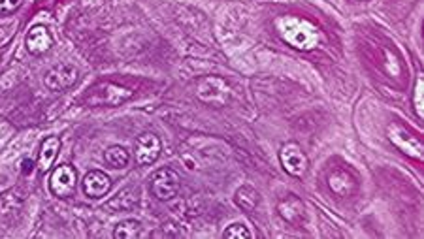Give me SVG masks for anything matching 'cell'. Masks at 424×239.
<instances>
[{"mask_svg":"<svg viewBox=\"0 0 424 239\" xmlns=\"http://www.w3.org/2000/svg\"><path fill=\"white\" fill-rule=\"evenodd\" d=\"M275 29L291 48L298 51H311L321 43V30L308 19L296 15H281L275 19Z\"/></svg>","mask_w":424,"mask_h":239,"instance_id":"cell-1","label":"cell"},{"mask_svg":"<svg viewBox=\"0 0 424 239\" xmlns=\"http://www.w3.org/2000/svg\"><path fill=\"white\" fill-rule=\"evenodd\" d=\"M132 89H127L123 85L111 83V81H102L87 90L85 95V104L87 106H121L127 100L132 98Z\"/></svg>","mask_w":424,"mask_h":239,"instance_id":"cell-2","label":"cell"},{"mask_svg":"<svg viewBox=\"0 0 424 239\" xmlns=\"http://www.w3.org/2000/svg\"><path fill=\"white\" fill-rule=\"evenodd\" d=\"M232 90L228 83L219 76H206L196 83V98L213 108H223L231 100Z\"/></svg>","mask_w":424,"mask_h":239,"instance_id":"cell-3","label":"cell"},{"mask_svg":"<svg viewBox=\"0 0 424 239\" xmlns=\"http://www.w3.org/2000/svg\"><path fill=\"white\" fill-rule=\"evenodd\" d=\"M387 136L390 139V144L396 145L404 155H407L409 158H415V161H423L424 151L420 139L417 136H413L411 132H407L404 126L398 125V123L388 125Z\"/></svg>","mask_w":424,"mask_h":239,"instance_id":"cell-4","label":"cell"},{"mask_svg":"<svg viewBox=\"0 0 424 239\" xmlns=\"http://www.w3.org/2000/svg\"><path fill=\"white\" fill-rule=\"evenodd\" d=\"M279 161L287 174L292 177H303L309 170V158L296 142H289L279 151Z\"/></svg>","mask_w":424,"mask_h":239,"instance_id":"cell-5","label":"cell"},{"mask_svg":"<svg viewBox=\"0 0 424 239\" xmlns=\"http://www.w3.org/2000/svg\"><path fill=\"white\" fill-rule=\"evenodd\" d=\"M151 192L153 196L160 202H168L172 198H176L179 192V175L172 168H160L151 177Z\"/></svg>","mask_w":424,"mask_h":239,"instance_id":"cell-6","label":"cell"},{"mask_svg":"<svg viewBox=\"0 0 424 239\" xmlns=\"http://www.w3.org/2000/svg\"><path fill=\"white\" fill-rule=\"evenodd\" d=\"M76 181H78V172L70 164H61L55 168L51 179H49V189L55 196L68 198L76 191Z\"/></svg>","mask_w":424,"mask_h":239,"instance_id":"cell-7","label":"cell"},{"mask_svg":"<svg viewBox=\"0 0 424 239\" xmlns=\"http://www.w3.org/2000/svg\"><path fill=\"white\" fill-rule=\"evenodd\" d=\"M78 70L70 64H57L53 66L46 78H43V83L46 87L51 90H67L70 89L72 85H76L78 81Z\"/></svg>","mask_w":424,"mask_h":239,"instance_id":"cell-8","label":"cell"},{"mask_svg":"<svg viewBox=\"0 0 424 239\" xmlns=\"http://www.w3.org/2000/svg\"><path fill=\"white\" fill-rule=\"evenodd\" d=\"M160 149H163V145H160V139L155 134H151V132L142 134L136 139V162L139 166H149V164L157 161L158 155H160Z\"/></svg>","mask_w":424,"mask_h":239,"instance_id":"cell-9","label":"cell"},{"mask_svg":"<svg viewBox=\"0 0 424 239\" xmlns=\"http://www.w3.org/2000/svg\"><path fill=\"white\" fill-rule=\"evenodd\" d=\"M328 186H330V191L336 194V196H351L353 192L357 191V179H355V175L351 172H347V170H334L332 174L328 175Z\"/></svg>","mask_w":424,"mask_h":239,"instance_id":"cell-10","label":"cell"},{"mask_svg":"<svg viewBox=\"0 0 424 239\" xmlns=\"http://www.w3.org/2000/svg\"><path fill=\"white\" fill-rule=\"evenodd\" d=\"M53 46V38L49 34V30L43 25H36L29 30L27 34V49L31 55H43L48 53Z\"/></svg>","mask_w":424,"mask_h":239,"instance_id":"cell-11","label":"cell"},{"mask_svg":"<svg viewBox=\"0 0 424 239\" xmlns=\"http://www.w3.org/2000/svg\"><path fill=\"white\" fill-rule=\"evenodd\" d=\"M278 213L283 221H287L289 224H296V226L302 224L303 219H306V207L298 196H287L285 200H281L278 205Z\"/></svg>","mask_w":424,"mask_h":239,"instance_id":"cell-12","label":"cell"},{"mask_svg":"<svg viewBox=\"0 0 424 239\" xmlns=\"http://www.w3.org/2000/svg\"><path fill=\"white\" fill-rule=\"evenodd\" d=\"M111 189V179L100 170H93L85 175L83 179V192L89 198H102L106 196Z\"/></svg>","mask_w":424,"mask_h":239,"instance_id":"cell-13","label":"cell"},{"mask_svg":"<svg viewBox=\"0 0 424 239\" xmlns=\"http://www.w3.org/2000/svg\"><path fill=\"white\" fill-rule=\"evenodd\" d=\"M59 149H61V139L59 138L51 136V138H48L43 142L40 155H38V170H40V172L46 174L48 170H51L55 158L59 155Z\"/></svg>","mask_w":424,"mask_h":239,"instance_id":"cell-14","label":"cell"},{"mask_svg":"<svg viewBox=\"0 0 424 239\" xmlns=\"http://www.w3.org/2000/svg\"><path fill=\"white\" fill-rule=\"evenodd\" d=\"M234 202L240 210L243 211H253L257 210V205L261 202V196H259V192L254 191L253 186L243 185L240 186L234 194Z\"/></svg>","mask_w":424,"mask_h":239,"instance_id":"cell-15","label":"cell"},{"mask_svg":"<svg viewBox=\"0 0 424 239\" xmlns=\"http://www.w3.org/2000/svg\"><path fill=\"white\" fill-rule=\"evenodd\" d=\"M138 203V191H134V189H125L119 194L111 198L108 203H106V207L111 211H125L130 210Z\"/></svg>","mask_w":424,"mask_h":239,"instance_id":"cell-16","label":"cell"},{"mask_svg":"<svg viewBox=\"0 0 424 239\" xmlns=\"http://www.w3.org/2000/svg\"><path fill=\"white\" fill-rule=\"evenodd\" d=\"M23 205V196L18 191H8L0 194V217H10L18 213Z\"/></svg>","mask_w":424,"mask_h":239,"instance_id":"cell-17","label":"cell"},{"mask_svg":"<svg viewBox=\"0 0 424 239\" xmlns=\"http://www.w3.org/2000/svg\"><path fill=\"white\" fill-rule=\"evenodd\" d=\"M128 158H130L128 151L125 149V147H121V145H111V147L106 149V153H104V161H106V164H108L109 168H114V170H121V168L127 166Z\"/></svg>","mask_w":424,"mask_h":239,"instance_id":"cell-18","label":"cell"},{"mask_svg":"<svg viewBox=\"0 0 424 239\" xmlns=\"http://www.w3.org/2000/svg\"><path fill=\"white\" fill-rule=\"evenodd\" d=\"M142 233H144V230H142V222L130 219V221H123L117 224L116 230H114V238L132 239L136 238V235H142Z\"/></svg>","mask_w":424,"mask_h":239,"instance_id":"cell-19","label":"cell"},{"mask_svg":"<svg viewBox=\"0 0 424 239\" xmlns=\"http://www.w3.org/2000/svg\"><path fill=\"white\" fill-rule=\"evenodd\" d=\"M223 238H228V239H251V238H253V233L249 232V228L245 226V224H242V222H234V224H231V226L224 230Z\"/></svg>","mask_w":424,"mask_h":239,"instance_id":"cell-20","label":"cell"},{"mask_svg":"<svg viewBox=\"0 0 424 239\" xmlns=\"http://www.w3.org/2000/svg\"><path fill=\"white\" fill-rule=\"evenodd\" d=\"M423 93H424V78L423 76H418L417 83H415V93H413V106H415V114H417V117H420V119L424 117Z\"/></svg>","mask_w":424,"mask_h":239,"instance_id":"cell-21","label":"cell"},{"mask_svg":"<svg viewBox=\"0 0 424 239\" xmlns=\"http://www.w3.org/2000/svg\"><path fill=\"white\" fill-rule=\"evenodd\" d=\"M385 64H387V72L390 74V76H394V78H398L402 74L400 62L396 59V55L390 53L388 49H385Z\"/></svg>","mask_w":424,"mask_h":239,"instance_id":"cell-22","label":"cell"},{"mask_svg":"<svg viewBox=\"0 0 424 239\" xmlns=\"http://www.w3.org/2000/svg\"><path fill=\"white\" fill-rule=\"evenodd\" d=\"M23 4V0H0V15H10Z\"/></svg>","mask_w":424,"mask_h":239,"instance_id":"cell-23","label":"cell"},{"mask_svg":"<svg viewBox=\"0 0 424 239\" xmlns=\"http://www.w3.org/2000/svg\"><path fill=\"white\" fill-rule=\"evenodd\" d=\"M8 40V30L4 27H0V43H4Z\"/></svg>","mask_w":424,"mask_h":239,"instance_id":"cell-24","label":"cell"},{"mask_svg":"<svg viewBox=\"0 0 424 239\" xmlns=\"http://www.w3.org/2000/svg\"><path fill=\"white\" fill-rule=\"evenodd\" d=\"M23 168H25V170H23L25 174H29V172H32V162L31 161H25L23 162Z\"/></svg>","mask_w":424,"mask_h":239,"instance_id":"cell-25","label":"cell"}]
</instances>
